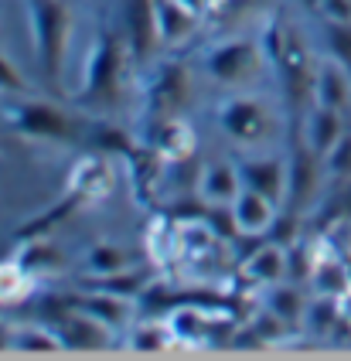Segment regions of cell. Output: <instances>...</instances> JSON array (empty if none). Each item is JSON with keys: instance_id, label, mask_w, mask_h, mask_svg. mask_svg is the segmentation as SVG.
Here are the masks:
<instances>
[{"instance_id": "cell-23", "label": "cell", "mask_w": 351, "mask_h": 361, "mask_svg": "<svg viewBox=\"0 0 351 361\" xmlns=\"http://www.w3.org/2000/svg\"><path fill=\"white\" fill-rule=\"evenodd\" d=\"M178 344L171 324L164 321H140L130 324V334H126V348L130 351H144V355H157V351H171Z\"/></svg>"}, {"instance_id": "cell-28", "label": "cell", "mask_w": 351, "mask_h": 361, "mask_svg": "<svg viewBox=\"0 0 351 361\" xmlns=\"http://www.w3.org/2000/svg\"><path fill=\"white\" fill-rule=\"evenodd\" d=\"M324 41H328V48H331V59L341 61L351 72V20L324 18Z\"/></svg>"}, {"instance_id": "cell-17", "label": "cell", "mask_w": 351, "mask_h": 361, "mask_svg": "<svg viewBox=\"0 0 351 361\" xmlns=\"http://www.w3.org/2000/svg\"><path fill=\"white\" fill-rule=\"evenodd\" d=\"M144 239H147L144 249H147L150 266L164 269V266H171L174 259H181V225H178V221L164 219V215H154L150 225H147Z\"/></svg>"}, {"instance_id": "cell-3", "label": "cell", "mask_w": 351, "mask_h": 361, "mask_svg": "<svg viewBox=\"0 0 351 361\" xmlns=\"http://www.w3.org/2000/svg\"><path fill=\"white\" fill-rule=\"evenodd\" d=\"M21 137L38 143H79L82 140V126L65 113L58 102L35 99V96H7V106L0 113Z\"/></svg>"}, {"instance_id": "cell-19", "label": "cell", "mask_w": 351, "mask_h": 361, "mask_svg": "<svg viewBox=\"0 0 351 361\" xmlns=\"http://www.w3.org/2000/svg\"><path fill=\"white\" fill-rule=\"evenodd\" d=\"M198 14L187 11L181 0H157V24H161V41L171 48H181L185 41L195 38L198 31Z\"/></svg>"}, {"instance_id": "cell-24", "label": "cell", "mask_w": 351, "mask_h": 361, "mask_svg": "<svg viewBox=\"0 0 351 361\" xmlns=\"http://www.w3.org/2000/svg\"><path fill=\"white\" fill-rule=\"evenodd\" d=\"M38 286V276H31L21 262L14 259H0V303H24Z\"/></svg>"}, {"instance_id": "cell-21", "label": "cell", "mask_w": 351, "mask_h": 361, "mask_svg": "<svg viewBox=\"0 0 351 361\" xmlns=\"http://www.w3.org/2000/svg\"><path fill=\"white\" fill-rule=\"evenodd\" d=\"M14 259L21 262L31 276H48V273H62L65 269V256L55 242H48L44 235H31L18 245Z\"/></svg>"}, {"instance_id": "cell-22", "label": "cell", "mask_w": 351, "mask_h": 361, "mask_svg": "<svg viewBox=\"0 0 351 361\" xmlns=\"http://www.w3.org/2000/svg\"><path fill=\"white\" fill-rule=\"evenodd\" d=\"M21 355H58L65 351L62 334L51 324H21L18 331H11V344Z\"/></svg>"}, {"instance_id": "cell-14", "label": "cell", "mask_w": 351, "mask_h": 361, "mask_svg": "<svg viewBox=\"0 0 351 361\" xmlns=\"http://www.w3.org/2000/svg\"><path fill=\"white\" fill-rule=\"evenodd\" d=\"M300 130H304V140L328 157L331 147L345 137V120H341V109H331V106H310L307 116H300Z\"/></svg>"}, {"instance_id": "cell-10", "label": "cell", "mask_w": 351, "mask_h": 361, "mask_svg": "<svg viewBox=\"0 0 351 361\" xmlns=\"http://www.w3.org/2000/svg\"><path fill=\"white\" fill-rule=\"evenodd\" d=\"M228 208H232V221H235L239 235H266L280 215V204L259 191H252V188H242L239 198Z\"/></svg>"}, {"instance_id": "cell-11", "label": "cell", "mask_w": 351, "mask_h": 361, "mask_svg": "<svg viewBox=\"0 0 351 361\" xmlns=\"http://www.w3.org/2000/svg\"><path fill=\"white\" fill-rule=\"evenodd\" d=\"M242 188H252L259 195L273 198L276 204H287V184H290V161L280 157H259V161L239 164Z\"/></svg>"}, {"instance_id": "cell-9", "label": "cell", "mask_w": 351, "mask_h": 361, "mask_svg": "<svg viewBox=\"0 0 351 361\" xmlns=\"http://www.w3.org/2000/svg\"><path fill=\"white\" fill-rule=\"evenodd\" d=\"M109 188H113V167H109V157H106V154H89V157H82V161L68 171V184H65V191L79 201L82 208L85 204H96L99 198H106Z\"/></svg>"}, {"instance_id": "cell-8", "label": "cell", "mask_w": 351, "mask_h": 361, "mask_svg": "<svg viewBox=\"0 0 351 361\" xmlns=\"http://www.w3.org/2000/svg\"><path fill=\"white\" fill-rule=\"evenodd\" d=\"M126 44H130V55L133 65H144L161 41V24H157V0H126Z\"/></svg>"}, {"instance_id": "cell-26", "label": "cell", "mask_w": 351, "mask_h": 361, "mask_svg": "<svg viewBox=\"0 0 351 361\" xmlns=\"http://www.w3.org/2000/svg\"><path fill=\"white\" fill-rule=\"evenodd\" d=\"M85 276H106V273H120V269H130V256H126L120 245L113 242H99L85 252Z\"/></svg>"}, {"instance_id": "cell-32", "label": "cell", "mask_w": 351, "mask_h": 361, "mask_svg": "<svg viewBox=\"0 0 351 361\" xmlns=\"http://www.w3.org/2000/svg\"><path fill=\"white\" fill-rule=\"evenodd\" d=\"M304 7H310V11H321V0H300Z\"/></svg>"}, {"instance_id": "cell-15", "label": "cell", "mask_w": 351, "mask_h": 361, "mask_svg": "<svg viewBox=\"0 0 351 361\" xmlns=\"http://www.w3.org/2000/svg\"><path fill=\"white\" fill-rule=\"evenodd\" d=\"M167 324H171L178 344H208L211 331L218 327V317L195 307V303H178L167 310Z\"/></svg>"}, {"instance_id": "cell-31", "label": "cell", "mask_w": 351, "mask_h": 361, "mask_svg": "<svg viewBox=\"0 0 351 361\" xmlns=\"http://www.w3.org/2000/svg\"><path fill=\"white\" fill-rule=\"evenodd\" d=\"M321 14L328 20H351V0H321Z\"/></svg>"}, {"instance_id": "cell-6", "label": "cell", "mask_w": 351, "mask_h": 361, "mask_svg": "<svg viewBox=\"0 0 351 361\" xmlns=\"http://www.w3.org/2000/svg\"><path fill=\"white\" fill-rule=\"evenodd\" d=\"M218 126L232 143L239 147H256L266 140L269 133V109L263 106V99L256 96H232L218 106Z\"/></svg>"}, {"instance_id": "cell-7", "label": "cell", "mask_w": 351, "mask_h": 361, "mask_svg": "<svg viewBox=\"0 0 351 361\" xmlns=\"http://www.w3.org/2000/svg\"><path fill=\"white\" fill-rule=\"evenodd\" d=\"M48 324L62 334L65 351H106V348H113V344L120 341L113 324L85 314L79 307H72L68 300H65L62 314H55Z\"/></svg>"}, {"instance_id": "cell-30", "label": "cell", "mask_w": 351, "mask_h": 361, "mask_svg": "<svg viewBox=\"0 0 351 361\" xmlns=\"http://www.w3.org/2000/svg\"><path fill=\"white\" fill-rule=\"evenodd\" d=\"M0 92L4 96H35L31 82L24 79L21 72H18V65L7 61L4 55H0Z\"/></svg>"}, {"instance_id": "cell-20", "label": "cell", "mask_w": 351, "mask_h": 361, "mask_svg": "<svg viewBox=\"0 0 351 361\" xmlns=\"http://www.w3.org/2000/svg\"><path fill=\"white\" fill-rule=\"evenodd\" d=\"M242 191V174H239V164H228V161H218V164H208L205 174H202V198L208 204H232L239 198Z\"/></svg>"}, {"instance_id": "cell-13", "label": "cell", "mask_w": 351, "mask_h": 361, "mask_svg": "<svg viewBox=\"0 0 351 361\" xmlns=\"http://www.w3.org/2000/svg\"><path fill=\"white\" fill-rule=\"evenodd\" d=\"M72 307H79L85 314L99 317V321L113 324V327H130L133 314H137V300L133 297H120V293H103V290H89V293H72L68 297Z\"/></svg>"}, {"instance_id": "cell-27", "label": "cell", "mask_w": 351, "mask_h": 361, "mask_svg": "<svg viewBox=\"0 0 351 361\" xmlns=\"http://www.w3.org/2000/svg\"><path fill=\"white\" fill-rule=\"evenodd\" d=\"M92 140L99 147V154H106V157H120V161H126V157L137 150V143L130 140V133H126L123 126H113V123H106V120L96 123Z\"/></svg>"}, {"instance_id": "cell-12", "label": "cell", "mask_w": 351, "mask_h": 361, "mask_svg": "<svg viewBox=\"0 0 351 361\" xmlns=\"http://www.w3.org/2000/svg\"><path fill=\"white\" fill-rule=\"evenodd\" d=\"M147 143H150L167 164H185V161H191L195 150H198L195 130H191L181 116H167V120L154 123V126H150V140Z\"/></svg>"}, {"instance_id": "cell-5", "label": "cell", "mask_w": 351, "mask_h": 361, "mask_svg": "<svg viewBox=\"0 0 351 361\" xmlns=\"http://www.w3.org/2000/svg\"><path fill=\"white\" fill-rule=\"evenodd\" d=\"M191 92V79H187V68L178 59L161 61L144 85V99H147V126L167 120V116H178V109L187 102Z\"/></svg>"}, {"instance_id": "cell-1", "label": "cell", "mask_w": 351, "mask_h": 361, "mask_svg": "<svg viewBox=\"0 0 351 361\" xmlns=\"http://www.w3.org/2000/svg\"><path fill=\"white\" fill-rule=\"evenodd\" d=\"M130 65H133V55H130L126 38H120L113 31V24L103 18L99 27H96L92 48L85 55V72H82V85L75 89V102L82 106L85 113L113 116L120 109V102H123V82Z\"/></svg>"}, {"instance_id": "cell-2", "label": "cell", "mask_w": 351, "mask_h": 361, "mask_svg": "<svg viewBox=\"0 0 351 361\" xmlns=\"http://www.w3.org/2000/svg\"><path fill=\"white\" fill-rule=\"evenodd\" d=\"M27 20H31V41L38 51L42 75L51 89H58L72 38V7L68 0H24Z\"/></svg>"}, {"instance_id": "cell-4", "label": "cell", "mask_w": 351, "mask_h": 361, "mask_svg": "<svg viewBox=\"0 0 351 361\" xmlns=\"http://www.w3.org/2000/svg\"><path fill=\"white\" fill-rule=\"evenodd\" d=\"M263 65V44L252 38H228L205 51V72L218 85H246Z\"/></svg>"}, {"instance_id": "cell-25", "label": "cell", "mask_w": 351, "mask_h": 361, "mask_svg": "<svg viewBox=\"0 0 351 361\" xmlns=\"http://www.w3.org/2000/svg\"><path fill=\"white\" fill-rule=\"evenodd\" d=\"M266 307L273 314H280L283 321L293 327V324H300L307 317V297H300V290L297 286H280V283H273V290H269L266 297Z\"/></svg>"}, {"instance_id": "cell-29", "label": "cell", "mask_w": 351, "mask_h": 361, "mask_svg": "<svg viewBox=\"0 0 351 361\" xmlns=\"http://www.w3.org/2000/svg\"><path fill=\"white\" fill-rule=\"evenodd\" d=\"M324 171L328 180H348L351 178V133L345 130V137L331 147V154L324 157Z\"/></svg>"}, {"instance_id": "cell-16", "label": "cell", "mask_w": 351, "mask_h": 361, "mask_svg": "<svg viewBox=\"0 0 351 361\" xmlns=\"http://www.w3.org/2000/svg\"><path fill=\"white\" fill-rule=\"evenodd\" d=\"M314 102L317 106H331V109H348L351 102V72L341 61H321L317 65V79H314Z\"/></svg>"}, {"instance_id": "cell-18", "label": "cell", "mask_w": 351, "mask_h": 361, "mask_svg": "<svg viewBox=\"0 0 351 361\" xmlns=\"http://www.w3.org/2000/svg\"><path fill=\"white\" fill-rule=\"evenodd\" d=\"M290 269V256H287V245L280 242H266L259 245L246 262H242V276L252 283H263V286H273L287 276Z\"/></svg>"}]
</instances>
